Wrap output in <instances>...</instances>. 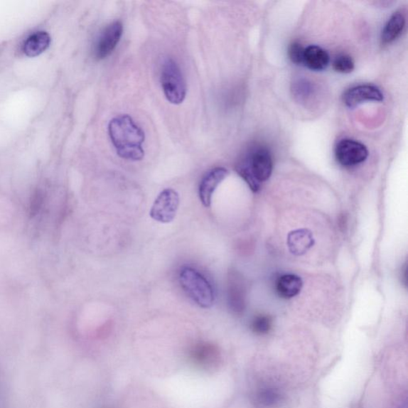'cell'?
I'll use <instances>...</instances> for the list:
<instances>
[{"instance_id":"6da1fadb","label":"cell","mask_w":408,"mask_h":408,"mask_svg":"<svg viewBox=\"0 0 408 408\" xmlns=\"http://www.w3.org/2000/svg\"><path fill=\"white\" fill-rule=\"evenodd\" d=\"M109 134L117 154L122 159L139 161L144 156V131L129 115L114 117L109 123Z\"/></svg>"},{"instance_id":"7a4b0ae2","label":"cell","mask_w":408,"mask_h":408,"mask_svg":"<svg viewBox=\"0 0 408 408\" xmlns=\"http://www.w3.org/2000/svg\"><path fill=\"white\" fill-rule=\"evenodd\" d=\"M235 169L249 187L254 192H258L261 183L272 174V156L265 147H254L237 163Z\"/></svg>"},{"instance_id":"3957f363","label":"cell","mask_w":408,"mask_h":408,"mask_svg":"<svg viewBox=\"0 0 408 408\" xmlns=\"http://www.w3.org/2000/svg\"><path fill=\"white\" fill-rule=\"evenodd\" d=\"M180 283L197 305L208 308L214 305L215 292L210 281L192 267H183L180 273Z\"/></svg>"},{"instance_id":"277c9868","label":"cell","mask_w":408,"mask_h":408,"mask_svg":"<svg viewBox=\"0 0 408 408\" xmlns=\"http://www.w3.org/2000/svg\"><path fill=\"white\" fill-rule=\"evenodd\" d=\"M161 82L164 96L173 104H180L187 95L186 82L181 70L173 58L163 61L161 71Z\"/></svg>"},{"instance_id":"5b68a950","label":"cell","mask_w":408,"mask_h":408,"mask_svg":"<svg viewBox=\"0 0 408 408\" xmlns=\"http://www.w3.org/2000/svg\"><path fill=\"white\" fill-rule=\"evenodd\" d=\"M180 205V196L176 190L167 188L157 196L150 210L151 218L161 223H169L176 218Z\"/></svg>"},{"instance_id":"8992f818","label":"cell","mask_w":408,"mask_h":408,"mask_svg":"<svg viewBox=\"0 0 408 408\" xmlns=\"http://www.w3.org/2000/svg\"><path fill=\"white\" fill-rule=\"evenodd\" d=\"M335 156L341 166L353 167L367 160L368 150L365 144L358 141L343 139L335 146Z\"/></svg>"},{"instance_id":"52a82bcc","label":"cell","mask_w":408,"mask_h":408,"mask_svg":"<svg viewBox=\"0 0 408 408\" xmlns=\"http://www.w3.org/2000/svg\"><path fill=\"white\" fill-rule=\"evenodd\" d=\"M189 358L197 367L205 371L217 370L221 363L219 348L208 342H200L192 348Z\"/></svg>"},{"instance_id":"ba28073f","label":"cell","mask_w":408,"mask_h":408,"mask_svg":"<svg viewBox=\"0 0 408 408\" xmlns=\"http://www.w3.org/2000/svg\"><path fill=\"white\" fill-rule=\"evenodd\" d=\"M123 30L122 23L115 21L102 31L95 48V55L97 60H102L113 53L121 41Z\"/></svg>"},{"instance_id":"9c48e42d","label":"cell","mask_w":408,"mask_h":408,"mask_svg":"<svg viewBox=\"0 0 408 408\" xmlns=\"http://www.w3.org/2000/svg\"><path fill=\"white\" fill-rule=\"evenodd\" d=\"M384 95L380 90L372 85H360L348 89L343 95L344 103L348 107L353 108L366 102H382Z\"/></svg>"},{"instance_id":"30bf717a","label":"cell","mask_w":408,"mask_h":408,"mask_svg":"<svg viewBox=\"0 0 408 408\" xmlns=\"http://www.w3.org/2000/svg\"><path fill=\"white\" fill-rule=\"evenodd\" d=\"M228 170L222 167L215 168L203 177L200 184V199L204 207L209 208L212 203L213 195L220 184L228 176Z\"/></svg>"},{"instance_id":"8fae6325","label":"cell","mask_w":408,"mask_h":408,"mask_svg":"<svg viewBox=\"0 0 408 408\" xmlns=\"http://www.w3.org/2000/svg\"><path fill=\"white\" fill-rule=\"evenodd\" d=\"M256 408H287L286 394L280 388L264 386L259 388L254 394Z\"/></svg>"},{"instance_id":"7c38bea8","label":"cell","mask_w":408,"mask_h":408,"mask_svg":"<svg viewBox=\"0 0 408 408\" xmlns=\"http://www.w3.org/2000/svg\"><path fill=\"white\" fill-rule=\"evenodd\" d=\"M228 301L230 308L235 313H242L245 308V287L240 274L230 272L228 278Z\"/></svg>"},{"instance_id":"4fadbf2b","label":"cell","mask_w":408,"mask_h":408,"mask_svg":"<svg viewBox=\"0 0 408 408\" xmlns=\"http://www.w3.org/2000/svg\"><path fill=\"white\" fill-rule=\"evenodd\" d=\"M314 245V239L311 230L298 229L288 235L287 246L293 254H305Z\"/></svg>"},{"instance_id":"5bb4252c","label":"cell","mask_w":408,"mask_h":408,"mask_svg":"<svg viewBox=\"0 0 408 408\" xmlns=\"http://www.w3.org/2000/svg\"><path fill=\"white\" fill-rule=\"evenodd\" d=\"M331 62V57L328 52L318 47L311 45L305 48L304 64L308 69L314 71H321L326 69Z\"/></svg>"},{"instance_id":"9a60e30c","label":"cell","mask_w":408,"mask_h":408,"mask_svg":"<svg viewBox=\"0 0 408 408\" xmlns=\"http://www.w3.org/2000/svg\"><path fill=\"white\" fill-rule=\"evenodd\" d=\"M304 286L299 276L288 274L281 275L276 282V291L281 298L291 299L297 296Z\"/></svg>"},{"instance_id":"2e32d148","label":"cell","mask_w":408,"mask_h":408,"mask_svg":"<svg viewBox=\"0 0 408 408\" xmlns=\"http://www.w3.org/2000/svg\"><path fill=\"white\" fill-rule=\"evenodd\" d=\"M406 24V18L402 12H394L387 22L381 35V39L385 44L391 43L403 32Z\"/></svg>"},{"instance_id":"e0dca14e","label":"cell","mask_w":408,"mask_h":408,"mask_svg":"<svg viewBox=\"0 0 408 408\" xmlns=\"http://www.w3.org/2000/svg\"><path fill=\"white\" fill-rule=\"evenodd\" d=\"M50 43L48 33L39 31L26 38L23 45V50L26 55L34 57L41 55L47 50Z\"/></svg>"},{"instance_id":"ac0fdd59","label":"cell","mask_w":408,"mask_h":408,"mask_svg":"<svg viewBox=\"0 0 408 408\" xmlns=\"http://www.w3.org/2000/svg\"><path fill=\"white\" fill-rule=\"evenodd\" d=\"M333 69L341 74H350L355 68L353 59L350 55L341 54L333 59Z\"/></svg>"},{"instance_id":"d6986e66","label":"cell","mask_w":408,"mask_h":408,"mask_svg":"<svg viewBox=\"0 0 408 408\" xmlns=\"http://www.w3.org/2000/svg\"><path fill=\"white\" fill-rule=\"evenodd\" d=\"M252 331L259 335L267 334L272 328V319L267 315H259L252 321Z\"/></svg>"},{"instance_id":"ffe728a7","label":"cell","mask_w":408,"mask_h":408,"mask_svg":"<svg viewBox=\"0 0 408 408\" xmlns=\"http://www.w3.org/2000/svg\"><path fill=\"white\" fill-rule=\"evenodd\" d=\"M305 48L299 43H293L289 45L288 55L291 60L297 65L304 64Z\"/></svg>"}]
</instances>
